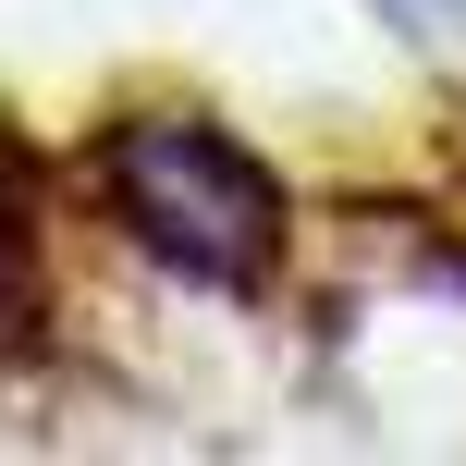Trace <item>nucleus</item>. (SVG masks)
<instances>
[{"label": "nucleus", "instance_id": "1", "mask_svg": "<svg viewBox=\"0 0 466 466\" xmlns=\"http://www.w3.org/2000/svg\"><path fill=\"white\" fill-rule=\"evenodd\" d=\"M98 197H111L123 246H147L197 295H270L282 246H295L282 172L209 111H123L98 136Z\"/></svg>", "mask_w": 466, "mask_h": 466}, {"label": "nucleus", "instance_id": "2", "mask_svg": "<svg viewBox=\"0 0 466 466\" xmlns=\"http://www.w3.org/2000/svg\"><path fill=\"white\" fill-rule=\"evenodd\" d=\"M405 13H430V25H466V0H405Z\"/></svg>", "mask_w": 466, "mask_h": 466}]
</instances>
